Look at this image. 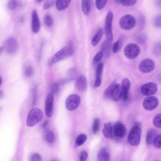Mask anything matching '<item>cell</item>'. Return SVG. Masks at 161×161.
<instances>
[{
  "mask_svg": "<svg viewBox=\"0 0 161 161\" xmlns=\"http://www.w3.org/2000/svg\"><path fill=\"white\" fill-rule=\"evenodd\" d=\"M74 50L71 45L62 48L57 52L52 57L49 62V64L52 65L58 62L72 56Z\"/></svg>",
  "mask_w": 161,
  "mask_h": 161,
  "instance_id": "6da1fadb",
  "label": "cell"
},
{
  "mask_svg": "<svg viewBox=\"0 0 161 161\" xmlns=\"http://www.w3.org/2000/svg\"><path fill=\"white\" fill-rule=\"evenodd\" d=\"M43 113L42 111L37 108L31 109L28 114L26 124L29 127H32L40 121L42 119Z\"/></svg>",
  "mask_w": 161,
  "mask_h": 161,
  "instance_id": "7a4b0ae2",
  "label": "cell"
},
{
  "mask_svg": "<svg viewBox=\"0 0 161 161\" xmlns=\"http://www.w3.org/2000/svg\"><path fill=\"white\" fill-rule=\"evenodd\" d=\"M141 130L138 125L134 126L130 131L128 136V141L132 145H138L140 141Z\"/></svg>",
  "mask_w": 161,
  "mask_h": 161,
  "instance_id": "3957f363",
  "label": "cell"
},
{
  "mask_svg": "<svg viewBox=\"0 0 161 161\" xmlns=\"http://www.w3.org/2000/svg\"><path fill=\"white\" fill-rule=\"evenodd\" d=\"M136 20L135 17L131 15L127 14L123 16L120 19L119 25L120 27L125 30H130L135 25Z\"/></svg>",
  "mask_w": 161,
  "mask_h": 161,
  "instance_id": "277c9868",
  "label": "cell"
},
{
  "mask_svg": "<svg viewBox=\"0 0 161 161\" xmlns=\"http://www.w3.org/2000/svg\"><path fill=\"white\" fill-rule=\"evenodd\" d=\"M140 49L136 44L131 43L127 45L124 48V53L125 56L128 59H133L139 54Z\"/></svg>",
  "mask_w": 161,
  "mask_h": 161,
  "instance_id": "5b68a950",
  "label": "cell"
},
{
  "mask_svg": "<svg viewBox=\"0 0 161 161\" xmlns=\"http://www.w3.org/2000/svg\"><path fill=\"white\" fill-rule=\"evenodd\" d=\"M80 102V99L78 95L75 94H71L66 99V108L69 111L74 110L79 106Z\"/></svg>",
  "mask_w": 161,
  "mask_h": 161,
  "instance_id": "8992f818",
  "label": "cell"
},
{
  "mask_svg": "<svg viewBox=\"0 0 161 161\" xmlns=\"http://www.w3.org/2000/svg\"><path fill=\"white\" fill-rule=\"evenodd\" d=\"M113 14L111 11L107 13L105 20V31L107 39L112 41L113 39V34L112 31V25Z\"/></svg>",
  "mask_w": 161,
  "mask_h": 161,
  "instance_id": "52a82bcc",
  "label": "cell"
},
{
  "mask_svg": "<svg viewBox=\"0 0 161 161\" xmlns=\"http://www.w3.org/2000/svg\"><path fill=\"white\" fill-rule=\"evenodd\" d=\"M155 66L154 61L150 58H146L142 61L139 65L140 71L143 73H148L153 71Z\"/></svg>",
  "mask_w": 161,
  "mask_h": 161,
  "instance_id": "ba28073f",
  "label": "cell"
},
{
  "mask_svg": "<svg viewBox=\"0 0 161 161\" xmlns=\"http://www.w3.org/2000/svg\"><path fill=\"white\" fill-rule=\"evenodd\" d=\"M158 99L155 96H149L146 98L143 102L144 108L147 110L151 111L156 109L159 105Z\"/></svg>",
  "mask_w": 161,
  "mask_h": 161,
  "instance_id": "9c48e42d",
  "label": "cell"
},
{
  "mask_svg": "<svg viewBox=\"0 0 161 161\" xmlns=\"http://www.w3.org/2000/svg\"><path fill=\"white\" fill-rule=\"evenodd\" d=\"M158 89L156 84L153 82H150L143 85L141 88V91L143 95L149 96L155 94Z\"/></svg>",
  "mask_w": 161,
  "mask_h": 161,
  "instance_id": "30bf717a",
  "label": "cell"
},
{
  "mask_svg": "<svg viewBox=\"0 0 161 161\" xmlns=\"http://www.w3.org/2000/svg\"><path fill=\"white\" fill-rule=\"evenodd\" d=\"M54 102L53 96L52 93L47 96L45 103V112L47 117H51L53 114Z\"/></svg>",
  "mask_w": 161,
  "mask_h": 161,
  "instance_id": "8fae6325",
  "label": "cell"
},
{
  "mask_svg": "<svg viewBox=\"0 0 161 161\" xmlns=\"http://www.w3.org/2000/svg\"><path fill=\"white\" fill-rule=\"evenodd\" d=\"M3 46L7 53L9 54H13L16 52L17 49V41L14 37L9 38L5 41Z\"/></svg>",
  "mask_w": 161,
  "mask_h": 161,
  "instance_id": "7c38bea8",
  "label": "cell"
},
{
  "mask_svg": "<svg viewBox=\"0 0 161 161\" xmlns=\"http://www.w3.org/2000/svg\"><path fill=\"white\" fill-rule=\"evenodd\" d=\"M114 134L119 137H123L126 134V128L125 125L121 121H118L115 124L113 128Z\"/></svg>",
  "mask_w": 161,
  "mask_h": 161,
  "instance_id": "4fadbf2b",
  "label": "cell"
},
{
  "mask_svg": "<svg viewBox=\"0 0 161 161\" xmlns=\"http://www.w3.org/2000/svg\"><path fill=\"white\" fill-rule=\"evenodd\" d=\"M40 22L37 12L34 10L32 14L31 28L32 31L34 33L39 32L40 29Z\"/></svg>",
  "mask_w": 161,
  "mask_h": 161,
  "instance_id": "5bb4252c",
  "label": "cell"
},
{
  "mask_svg": "<svg viewBox=\"0 0 161 161\" xmlns=\"http://www.w3.org/2000/svg\"><path fill=\"white\" fill-rule=\"evenodd\" d=\"M76 88L81 92H85L86 89L87 82L86 77L84 75H81L77 79L75 84Z\"/></svg>",
  "mask_w": 161,
  "mask_h": 161,
  "instance_id": "9a60e30c",
  "label": "cell"
},
{
  "mask_svg": "<svg viewBox=\"0 0 161 161\" xmlns=\"http://www.w3.org/2000/svg\"><path fill=\"white\" fill-rule=\"evenodd\" d=\"M108 39L105 40L102 43L101 47V51L103 53V56L106 58L110 57L111 54L112 43Z\"/></svg>",
  "mask_w": 161,
  "mask_h": 161,
  "instance_id": "2e32d148",
  "label": "cell"
},
{
  "mask_svg": "<svg viewBox=\"0 0 161 161\" xmlns=\"http://www.w3.org/2000/svg\"><path fill=\"white\" fill-rule=\"evenodd\" d=\"M102 133L106 138L110 139L113 138V128L111 123L107 122L104 124Z\"/></svg>",
  "mask_w": 161,
  "mask_h": 161,
  "instance_id": "e0dca14e",
  "label": "cell"
},
{
  "mask_svg": "<svg viewBox=\"0 0 161 161\" xmlns=\"http://www.w3.org/2000/svg\"><path fill=\"white\" fill-rule=\"evenodd\" d=\"M123 94L122 88L119 84H116L112 91L111 97L115 101H119Z\"/></svg>",
  "mask_w": 161,
  "mask_h": 161,
  "instance_id": "ac0fdd59",
  "label": "cell"
},
{
  "mask_svg": "<svg viewBox=\"0 0 161 161\" xmlns=\"http://www.w3.org/2000/svg\"><path fill=\"white\" fill-rule=\"evenodd\" d=\"M123 91V98L124 100H127L129 97V92L130 89V83L128 79H124L122 82Z\"/></svg>",
  "mask_w": 161,
  "mask_h": 161,
  "instance_id": "d6986e66",
  "label": "cell"
},
{
  "mask_svg": "<svg viewBox=\"0 0 161 161\" xmlns=\"http://www.w3.org/2000/svg\"><path fill=\"white\" fill-rule=\"evenodd\" d=\"M97 161H110L108 152L105 147L101 148L98 151L97 156Z\"/></svg>",
  "mask_w": 161,
  "mask_h": 161,
  "instance_id": "ffe728a7",
  "label": "cell"
},
{
  "mask_svg": "<svg viewBox=\"0 0 161 161\" xmlns=\"http://www.w3.org/2000/svg\"><path fill=\"white\" fill-rule=\"evenodd\" d=\"M158 135L157 131L155 129H151L149 130L146 135L147 143L148 145L153 144L154 141Z\"/></svg>",
  "mask_w": 161,
  "mask_h": 161,
  "instance_id": "44dd1931",
  "label": "cell"
},
{
  "mask_svg": "<svg viewBox=\"0 0 161 161\" xmlns=\"http://www.w3.org/2000/svg\"><path fill=\"white\" fill-rule=\"evenodd\" d=\"M71 2L68 0H57L56 2V8L59 11L64 10L68 7Z\"/></svg>",
  "mask_w": 161,
  "mask_h": 161,
  "instance_id": "7402d4cb",
  "label": "cell"
},
{
  "mask_svg": "<svg viewBox=\"0 0 161 161\" xmlns=\"http://www.w3.org/2000/svg\"><path fill=\"white\" fill-rule=\"evenodd\" d=\"M82 9L83 13L86 15H88L91 12V0H82L81 1Z\"/></svg>",
  "mask_w": 161,
  "mask_h": 161,
  "instance_id": "603a6c76",
  "label": "cell"
},
{
  "mask_svg": "<svg viewBox=\"0 0 161 161\" xmlns=\"http://www.w3.org/2000/svg\"><path fill=\"white\" fill-rule=\"evenodd\" d=\"M102 29H99L93 37L92 41V44L93 46H96L100 41L103 34Z\"/></svg>",
  "mask_w": 161,
  "mask_h": 161,
  "instance_id": "cb8c5ba5",
  "label": "cell"
},
{
  "mask_svg": "<svg viewBox=\"0 0 161 161\" xmlns=\"http://www.w3.org/2000/svg\"><path fill=\"white\" fill-rule=\"evenodd\" d=\"M116 80H114L105 90L104 96L105 98H108L111 97L112 93L115 86L116 84Z\"/></svg>",
  "mask_w": 161,
  "mask_h": 161,
  "instance_id": "d4e9b609",
  "label": "cell"
},
{
  "mask_svg": "<svg viewBox=\"0 0 161 161\" xmlns=\"http://www.w3.org/2000/svg\"><path fill=\"white\" fill-rule=\"evenodd\" d=\"M122 37L119 38L113 45L112 51L114 53H117L121 48L123 42Z\"/></svg>",
  "mask_w": 161,
  "mask_h": 161,
  "instance_id": "484cf974",
  "label": "cell"
},
{
  "mask_svg": "<svg viewBox=\"0 0 161 161\" xmlns=\"http://www.w3.org/2000/svg\"><path fill=\"white\" fill-rule=\"evenodd\" d=\"M114 1L125 6H130L135 4L137 0H116Z\"/></svg>",
  "mask_w": 161,
  "mask_h": 161,
  "instance_id": "4316f807",
  "label": "cell"
},
{
  "mask_svg": "<svg viewBox=\"0 0 161 161\" xmlns=\"http://www.w3.org/2000/svg\"><path fill=\"white\" fill-rule=\"evenodd\" d=\"M87 139L86 136L85 134H81L79 135L76 138L75 145L76 147H79L83 144Z\"/></svg>",
  "mask_w": 161,
  "mask_h": 161,
  "instance_id": "83f0119b",
  "label": "cell"
},
{
  "mask_svg": "<svg viewBox=\"0 0 161 161\" xmlns=\"http://www.w3.org/2000/svg\"><path fill=\"white\" fill-rule=\"evenodd\" d=\"M100 120L97 118H95L94 120L92 126V131L94 134L97 133L100 129Z\"/></svg>",
  "mask_w": 161,
  "mask_h": 161,
  "instance_id": "f1b7e54d",
  "label": "cell"
},
{
  "mask_svg": "<svg viewBox=\"0 0 161 161\" xmlns=\"http://www.w3.org/2000/svg\"><path fill=\"white\" fill-rule=\"evenodd\" d=\"M153 122L155 126L161 128V113L158 114L154 116Z\"/></svg>",
  "mask_w": 161,
  "mask_h": 161,
  "instance_id": "f546056e",
  "label": "cell"
},
{
  "mask_svg": "<svg viewBox=\"0 0 161 161\" xmlns=\"http://www.w3.org/2000/svg\"><path fill=\"white\" fill-rule=\"evenodd\" d=\"M153 53L156 56H161V42L156 43L153 48Z\"/></svg>",
  "mask_w": 161,
  "mask_h": 161,
  "instance_id": "4dcf8cb0",
  "label": "cell"
},
{
  "mask_svg": "<svg viewBox=\"0 0 161 161\" xmlns=\"http://www.w3.org/2000/svg\"><path fill=\"white\" fill-rule=\"evenodd\" d=\"M103 68V63H100L98 64L96 71V79H101Z\"/></svg>",
  "mask_w": 161,
  "mask_h": 161,
  "instance_id": "1f68e13d",
  "label": "cell"
},
{
  "mask_svg": "<svg viewBox=\"0 0 161 161\" xmlns=\"http://www.w3.org/2000/svg\"><path fill=\"white\" fill-rule=\"evenodd\" d=\"M45 139L47 143H53L55 140V135L53 132L51 131H48L45 135Z\"/></svg>",
  "mask_w": 161,
  "mask_h": 161,
  "instance_id": "d6a6232c",
  "label": "cell"
},
{
  "mask_svg": "<svg viewBox=\"0 0 161 161\" xmlns=\"http://www.w3.org/2000/svg\"><path fill=\"white\" fill-rule=\"evenodd\" d=\"M147 36L144 33H142L139 34L136 37V41L138 43L143 44L147 42Z\"/></svg>",
  "mask_w": 161,
  "mask_h": 161,
  "instance_id": "836d02e7",
  "label": "cell"
},
{
  "mask_svg": "<svg viewBox=\"0 0 161 161\" xmlns=\"http://www.w3.org/2000/svg\"><path fill=\"white\" fill-rule=\"evenodd\" d=\"M103 56V54L101 51L98 52L95 55L93 58L92 61L93 64L94 65L98 64L101 60Z\"/></svg>",
  "mask_w": 161,
  "mask_h": 161,
  "instance_id": "e575fe53",
  "label": "cell"
},
{
  "mask_svg": "<svg viewBox=\"0 0 161 161\" xmlns=\"http://www.w3.org/2000/svg\"><path fill=\"white\" fill-rule=\"evenodd\" d=\"M153 23L156 27L161 28V14L157 15L154 18Z\"/></svg>",
  "mask_w": 161,
  "mask_h": 161,
  "instance_id": "d590c367",
  "label": "cell"
},
{
  "mask_svg": "<svg viewBox=\"0 0 161 161\" xmlns=\"http://www.w3.org/2000/svg\"><path fill=\"white\" fill-rule=\"evenodd\" d=\"M107 0H96L95 6L98 10L103 8L107 3Z\"/></svg>",
  "mask_w": 161,
  "mask_h": 161,
  "instance_id": "8d00e7d4",
  "label": "cell"
},
{
  "mask_svg": "<svg viewBox=\"0 0 161 161\" xmlns=\"http://www.w3.org/2000/svg\"><path fill=\"white\" fill-rule=\"evenodd\" d=\"M18 5L17 1L12 0L9 1L8 4V7L10 10H14L16 8Z\"/></svg>",
  "mask_w": 161,
  "mask_h": 161,
  "instance_id": "74e56055",
  "label": "cell"
},
{
  "mask_svg": "<svg viewBox=\"0 0 161 161\" xmlns=\"http://www.w3.org/2000/svg\"><path fill=\"white\" fill-rule=\"evenodd\" d=\"M44 21L45 25L48 27H50L52 26L53 23V18L49 15H46L45 16Z\"/></svg>",
  "mask_w": 161,
  "mask_h": 161,
  "instance_id": "f35d334b",
  "label": "cell"
},
{
  "mask_svg": "<svg viewBox=\"0 0 161 161\" xmlns=\"http://www.w3.org/2000/svg\"><path fill=\"white\" fill-rule=\"evenodd\" d=\"M153 144L156 147L161 148V134L157 136L154 141Z\"/></svg>",
  "mask_w": 161,
  "mask_h": 161,
  "instance_id": "ab89813d",
  "label": "cell"
},
{
  "mask_svg": "<svg viewBox=\"0 0 161 161\" xmlns=\"http://www.w3.org/2000/svg\"><path fill=\"white\" fill-rule=\"evenodd\" d=\"M59 85L57 83H53L51 86V92L52 94H56L58 90Z\"/></svg>",
  "mask_w": 161,
  "mask_h": 161,
  "instance_id": "60d3db41",
  "label": "cell"
},
{
  "mask_svg": "<svg viewBox=\"0 0 161 161\" xmlns=\"http://www.w3.org/2000/svg\"><path fill=\"white\" fill-rule=\"evenodd\" d=\"M31 161H42L40 155L38 153H34L31 156Z\"/></svg>",
  "mask_w": 161,
  "mask_h": 161,
  "instance_id": "b9f144b4",
  "label": "cell"
},
{
  "mask_svg": "<svg viewBox=\"0 0 161 161\" xmlns=\"http://www.w3.org/2000/svg\"><path fill=\"white\" fill-rule=\"evenodd\" d=\"M55 1H47L44 4L43 8L45 9H47L51 7L54 4Z\"/></svg>",
  "mask_w": 161,
  "mask_h": 161,
  "instance_id": "7bdbcfd3",
  "label": "cell"
},
{
  "mask_svg": "<svg viewBox=\"0 0 161 161\" xmlns=\"http://www.w3.org/2000/svg\"><path fill=\"white\" fill-rule=\"evenodd\" d=\"M87 153L85 151L81 152L80 155V161H86L87 157Z\"/></svg>",
  "mask_w": 161,
  "mask_h": 161,
  "instance_id": "ee69618b",
  "label": "cell"
},
{
  "mask_svg": "<svg viewBox=\"0 0 161 161\" xmlns=\"http://www.w3.org/2000/svg\"><path fill=\"white\" fill-rule=\"evenodd\" d=\"M33 70L32 67L31 66H29L25 69V74L27 76L29 77L33 74Z\"/></svg>",
  "mask_w": 161,
  "mask_h": 161,
  "instance_id": "f6af8a7d",
  "label": "cell"
},
{
  "mask_svg": "<svg viewBox=\"0 0 161 161\" xmlns=\"http://www.w3.org/2000/svg\"><path fill=\"white\" fill-rule=\"evenodd\" d=\"M73 79V78H67L63 79L59 81V84L62 86L64 85Z\"/></svg>",
  "mask_w": 161,
  "mask_h": 161,
  "instance_id": "bcb514c9",
  "label": "cell"
},
{
  "mask_svg": "<svg viewBox=\"0 0 161 161\" xmlns=\"http://www.w3.org/2000/svg\"><path fill=\"white\" fill-rule=\"evenodd\" d=\"M37 98V93L36 88H35L33 90V99L32 101V105H34L36 104Z\"/></svg>",
  "mask_w": 161,
  "mask_h": 161,
  "instance_id": "7dc6e473",
  "label": "cell"
},
{
  "mask_svg": "<svg viewBox=\"0 0 161 161\" xmlns=\"http://www.w3.org/2000/svg\"><path fill=\"white\" fill-rule=\"evenodd\" d=\"M101 79H96L94 84V87H98L101 85Z\"/></svg>",
  "mask_w": 161,
  "mask_h": 161,
  "instance_id": "c3c4849f",
  "label": "cell"
},
{
  "mask_svg": "<svg viewBox=\"0 0 161 161\" xmlns=\"http://www.w3.org/2000/svg\"><path fill=\"white\" fill-rule=\"evenodd\" d=\"M48 121H49L48 120H47L45 121L42 124V126L43 128H45L47 126V125L48 124Z\"/></svg>",
  "mask_w": 161,
  "mask_h": 161,
  "instance_id": "681fc988",
  "label": "cell"
},
{
  "mask_svg": "<svg viewBox=\"0 0 161 161\" xmlns=\"http://www.w3.org/2000/svg\"><path fill=\"white\" fill-rule=\"evenodd\" d=\"M155 3L156 6L161 7V0H156Z\"/></svg>",
  "mask_w": 161,
  "mask_h": 161,
  "instance_id": "f907efd6",
  "label": "cell"
},
{
  "mask_svg": "<svg viewBox=\"0 0 161 161\" xmlns=\"http://www.w3.org/2000/svg\"><path fill=\"white\" fill-rule=\"evenodd\" d=\"M4 97V93L1 90H0V99H1Z\"/></svg>",
  "mask_w": 161,
  "mask_h": 161,
  "instance_id": "816d5d0a",
  "label": "cell"
},
{
  "mask_svg": "<svg viewBox=\"0 0 161 161\" xmlns=\"http://www.w3.org/2000/svg\"><path fill=\"white\" fill-rule=\"evenodd\" d=\"M4 49V48L3 46H2L0 47V54L2 53V52L3 51V50Z\"/></svg>",
  "mask_w": 161,
  "mask_h": 161,
  "instance_id": "f5cc1de1",
  "label": "cell"
},
{
  "mask_svg": "<svg viewBox=\"0 0 161 161\" xmlns=\"http://www.w3.org/2000/svg\"><path fill=\"white\" fill-rule=\"evenodd\" d=\"M0 86L2 85V77H0Z\"/></svg>",
  "mask_w": 161,
  "mask_h": 161,
  "instance_id": "db71d44e",
  "label": "cell"
},
{
  "mask_svg": "<svg viewBox=\"0 0 161 161\" xmlns=\"http://www.w3.org/2000/svg\"><path fill=\"white\" fill-rule=\"evenodd\" d=\"M55 161V160H53V161Z\"/></svg>",
  "mask_w": 161,
  "mask_h": 161,
  "instance_id": "11a10c76",
  "label": "cell"
},
{
  "mask_svg": "<svg viewBox=\"0 0 161 161\" xmlns=\"http://www.w3.org/2000/svg\"></svg>",
  "mask_w": 161,
  "mask_h": 161,
  "instance_id": "9f6ffc18",
  "label": "cell"
}]
</instances>
